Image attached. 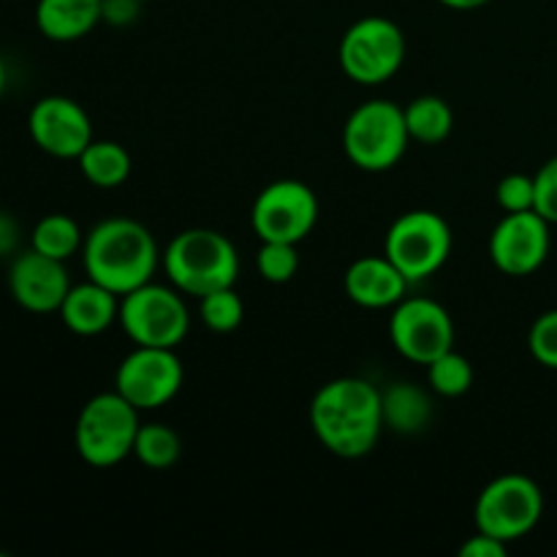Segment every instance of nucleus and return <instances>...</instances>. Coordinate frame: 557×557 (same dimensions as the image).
I'll use <instances>...</instances> for the list:
<instances>
[{"label":"nucleus","instance_id":"nucleus-2","mask_svg":"<svg viewBox=\"0 0 557 557\" xmlns=\"http://www.w3.org/2000/svg\"><path fill=\"white\" fill-rule=\"evenodd\" d=\"M82 261L90 281L125 297L152 281L161 267V250L145 223L134 218H109L87 232Z\"/></svg>","mask_w":557,"mask_h":557},{"label":"nucleus","instance_id":"nucleus-13","mask_svg":"<svg viewBox=\"0 0 557 557\" xmlns=\"http://www.w3.org/2000/svg\"><path fill=\"white\" fill-rule=\"evenodd\" d=\"M490 259L504 275H533L549 256V221L536 210L504 212L490 234Z\"/></svg>","mask_w":557,"mask_h":557},{"label":"nucleus","instance_id":"nucleus-12","mask_svg":"<svg viewBox=\"0 0 557 557\" xmlns=\"http://www.w3.org/2000/svg\"><path fill=\"white\" fill-rule=\"evenodd\" d=\"M389 337L400 357L428 368L433 359L455 348V321L435 299L406 297L392 308Z\"/></svg>","mask_w":557,"mask_h":557},{"label":"nucleus","instance_id":"nucleus-35","mask_svg":"<svg viewBox=\"0 0 557 557\" xmlns=\"http://www.w3.org/2000/svg\"><path fill=\"white\" fill-rule=\"evenodd\" d=\"M139 3H147V0H139Z\"/></svg>","mask_w":557,"mask_h":557},{"label":"nucleus","instance_id":"nucleus-7","mask_svg":"<svg viewBox=\"0 0 557 557\" xmlns=\"http://www.w3.org/2000/svg\"><path fill=\"white\" fill-rule=\"evenodd\" d=\"M451 228L438 212L408 210L389 226L384 239V256L406 275V281L422 283L433 277L451 256Z\"/></svg>","mask_w":557,"mask_h":557},{"label":"nucleus","instance_id":"nucleus-4","mask_svg":"<svg viewBox=\"0 0 557 557\" xmlns=\"http://www.w3.org/2000/svg\"><path fill=\"white\" fill-rule=\"evenodd\" d=\"M139 408L131 406L117 389L101 392L82 406L74 428L76 455L92 468L120 466L134 455L139 433Z\"/></svg>","mask_w":557,"mask_h":557},{"label":"nucleus","instance_id":"nucleus-17","mask_svg":"<svg viewBox=\"0 0 557 557\" xmlns=\"http://www.w3.org/2000/svg\"><path fill=\"white\" fill-rule=\"evenodd\" d=\"M58 313L74 335L96 337L120 319V297L87 277V283L71 286L69 297L63 299Z\"/></svg>","mask_w":557,"mask_h":557},{"label":"nucleus","instance_id":"nucleus-10","mask_svg":"<svg viewBox=\"0 0 557 557\" xmlns=\"http://www.w3.org/2000/svg\"><path fill=\"white\" fill-rule=\"evenodd\" d=\"M319 223V199L302 180H275L256 196L250 226L261 243L299 245Z\"/></svg>","mask_w":557,"mask_h":557},{"label":"nucleus","instance_id":"nucleus-9","mask_svg":"<svg viewBox=\"0 0 557 557\" xmlns=\"http://www.w3.org/2000/svg\"><path fill=\"white\" fill-rule=\"evenodd\" d=\"M544 515V493L522 473H504L493 479L476 498L473 522L476 531L511 544L528 536Z\"/></svg>","mask_w":557,"mask_h":557},{"label":"nucleus","instance_id":"nucleus-31","mask_svg":"<svg viewBox=\"0 0 557 557\" xmlns=\"http://www.w3.org/2000/svg\"><path fill=\"white\" fill-rule=\"evenodd\" d=\"M506 553H509V544L482 531H476V536H471L460 547L462 557H506Z\"/></svg>","mask_w":557,"mask_h":557},{"label":"nucleus","instance_id":"nucleus-23","mask_svg":"<svg viewBox=\"0 0 557 557\" xmlns=\"http://www.w3.org/2000/svg\"><path fill=\"white\" fill-rule=\"evenodd\" d=\"M180 451H183L180 435L172 428H166V424H141L139 433H136L134 457L141 466L150 468V471H166V468H172L180 460Z\"/></svg>","mask_w":557,"mask_h":557},{"label":"nucleus","instance_id":"nucleus-6","mask_svg":"<svg viewBox=\"0 0 557 557\" xmlns=\"http://www.w3.org/2000/svg\"><path fill=\"white\" fill-rule=\"evenodd\" d=\"M117 324L134 346L177 348L190 330V310L183 292L150 281L120 297Z\"/></svg>","mask_w":557,"mask_h":557},{"label":"nucleus","instance_id":"nucleus-15","mask_svg":"<svg viewBox=\"0 0 557 557\" xmlns=\"http://www.w3.org/2000/svg\"><path fill=\"white\" fill-rule=\"evenodd\" d=\"M9 292L20 308L30 313H58L71 292V277L65 261L25 250L11 259Z\"/></svg>","mask_w":557,"mask_h":557},{"label":"nucleus","instance_id":"nucleus-30","mask_svg":"<svg viewBox=\"0 0 557 557\" xmlns=\"http://www.w3.org/2000/svg\"><path fill=\"white\" fill-rule=\"evenodd\" d=\"M139 0H101V22L112 27H128L141 14Z\"/></svg>","mask_w":557,"mask_h":557},{"label":"nucleus","instance_id":"nucleus-27","mask_svg":"<svg viewBox=\"0 0 557 557\" xmlns=\"http://www.w3.org/2000/svg\"><path fill=\"white\" fill-rule=\"evenodd\" d=\"M495 201L504 212L536 210V177L531 174H506L495 188Z\"/></svg>","mask_w":557,"mask_h":557},{"label":"nucleus","instance_id":"nucleus-14","mask_svg":"<svg viewBox=\"0 0 557 557\" xmlns=\"http://www.w3.org/2000/svg\"><path fill=\"white\" fill-rule=\"evenodd\" d=\"M27 131L38 150L52 158H79L92 141L90 114L69 96H44L33 103Z\"/></svg>","mask_w":557,"mask_h":557},{"label":"nucleus","instance_id":"nucleus-18","mask_svg":"<svg viewBox=\"0 0 557 557\" xmlns=\"http://www.w3.org/2000/svg\"><path fill=\"white\" fill-rule=\"evenodd\" d=\"M101 22V0H38L36 25L44 38L71 44Z\"/></svg>","mask_w":557,"mask_h":557},{"label":"nucleus","instance_id":"nucleus-29","mask_svg":"<svg viewBox=\"0 0 557 557\" xmlns=\"http://www.w3.org/2000/svg\"><path fill=\"white\" fill-rule=\"evenodd\" d=\"M533 177H536V212L544 221L557 223V156L549 158Z\"/></svg>","mask_w":557,"mask_h":557},{"label":"nucleus","instance_id":"nucleus-1","mask_svg":"<svg viewBox=\"0 0 557 557\" xmlns=\"http://www.w3.org/2000/svg\"><path fill=\"white\" fill-rule=\"evenodd\" d=\"M310 428L321 446L343 460L370 455L384 430L381 389L354 375L330 381L310 403Z\"/></svg>","mask_w":557,"mask_h":557},{"label":"nucleus","instance_id":"nucleus-21","mask_svg":"<svg viewBox=\"0 0 557 557\" xmlns=\"http://www.w3.org/2000/svg\"><path fill=\"white\" fill-rule=\"evenodd\" d=\"M403 114H406L408 136L419 145H441L455 131V112L441 96L413 98L408 107H403Z\"/></svg>","mask_w":557,"mask_h":557},{"label":"nucleus","instance_id":"nucleus-34","mask_svg":"<svg viewBox=\"0 0 557 557\" xmlns=\"http://www.w3.org/2000/svg\"><path fill=\"white\" fill-rule=\"evenodd\" d=\"M5 79H9V74H5V63H3V58H0V96H3V90H5Z\"/></svg>","mask_w":557,"mask_h":557},{"label":"nucleus","instance_id":"nucleus-3","mask_svg":"<svg viewBox=\"0 0 557 557\" xmlns=\"http://www.w3.org/2000/svg\"><path fill=\"white\" fill-rule=\"evenodd\" d=\"M169 281L185 297H207L239 277V256L232 239L215 228H185L161 253Z\"/></svg>","mask_w":557,"mask_h":557},{"label":"nucleus","instance_id":"nucleus-22","mask_svg":"<svg viewBox=\"0 0 557 557\" xmlns=\"http://www.w3.org/2000/svg\"><path fill=\"white\" fill-rule=\"evenodd\" d=\"M82 245H85V234H82L79 223H76L71 215H63V212L44 215L41 221L33 226L30 248L44 256L69 261L71 256L79 253Z\"/></svg>","mask_w":557,"mask_h":557},{"label":"nucleus","instance_id":"nucleus-5","mask_svg":"<svg viewBox=\"0 0 557 557\" xmlns=\"http://www.w3.org/2000/svg\"><path fill=\"white\" fill-rule=\"evenodd\" d=\"M411 136L403 107L386 98L364 101L354 109L343 128V150L348 161L362 172H389L406 156Z\"/></svg>","mask_w":557,"mask_h":557},{"label":"nucleus","instance_id":"nucleus-32","mask_svg":"<svg viewBox=\"0 0 557 557\" xmlns=\"http://www.w3.org/2000/svg\"><path fill=\"white\" fill-rule=\"evenodd\" d=\"M20 248V223L14 215L0 210V259L16 253Z\"/></svg>","mask_w":557,"mask_h":557},{"label":"nucleus","instance_id":"nucleus-20","mask_svg":"<svg viewBox=\"0 0 557 557\" xmlns=\"http://www.w3.org/2000/svg\"><path fill=\"white\" fill-rule=\"evenodd\" d=\"M76 161H79V172L85 174L87 183L103 190L120 188L134 169L131 152L120 141L109 139H92Z\"/></svg>","mask_w":557,"mask_h":557},{"label":"nucleus","instance_id":"nucleus-28","mask_svg":"<svg viewBox=\"0 0 557 557\" xmlns=\"http://www.w3.org/2000/svg\"><path fill=\"white\" fill-rule=\"evenodd\" d=\"M528 348L539 364L557 370V310H547L533 321Z\"/></svg>","mask_w":557,"mask_h":557},{"label":"nucleus","instance_id":"nucleus-11","mask_svg":"<svg viewBox=\"0 0 557 557\" xmlns=\"http://www.w3.org/2000/svg\"><path fill=\"white\" fill-rule=\"evenodd\" d=\"M183 381L185 370L174 348L134 346V351L117 364L114 389L139 411H156L180 395Z\"/></svg>","mask_w":557,"mask_h":557},{"label":"nucleus","instance_id":"nucleus-19","mask_svg":"<svg viewBox=\"0 0 557 557\" xmlns=\"http://www.w3.org/2000/svg\"><path fill=\"white\" fill-rule=\"evenodd\" d=\"M381 411L384 428L400 435H417L433 422V397L408 381H395L389 389L381 392Z\"/></svg>","mask_w":557,"mask_h":557},{"label":"nucleus","instance_id":"nucleus-24","mask_svg":"<svg viewBox=\"0 0 557 557\" xmlns=\"http://www.w3.org/2000/svg\"><path fill=\"white\" fill-rule=\"evenodd\" d=\"M428 384L441 397H462L473 386V364L460 351L449 348L428 364Z\"/></svg>","mask_w":557,"mask_h":557},{"label":"nucleus","instance_id":"nucleus-8","mask_svg":"<svg viewBox=\"0 0 557 557\" xmlns=\"http://www.w3.org/2000/svg\"><path fill=\"white\" fill-rule=\"evenodd\" d=\"M337 60L343 74L357 85H384L406 60V36L386 16H364L343 33Z\"/></svg>","mask_w":557,"mask_h":557},{"label":"nucleus","instance_id":"nucleus-33","mask_svg":"<svg viewBox=\"0 0 557 557\" xmlns=\"http://www.w3.org/2000/svg\"><path fill=\"white\" fill-rule=\"evenodd\" d=\"M446 9H455V11H473V9H482L487 5L490 0H441Z\"/></svg>","mask_w":557,"mask_h":557},{"label":"nucleus","instance_id":"nucleus-16","mask_svg":"<svg viewBox=\"0 0 557 557\" xmlns=\"http://www.w3.org/2000/svg\"><path fill=\"white\" fill-rule=\"evenodd\" d=\"M343 286L348 299L359 308L386 310L406 299L411 283L386 256H362L346 270Z\"/></svg>","mask_w":557,"mask_h":557},{"label":"nucleus","instance_id":"nucleus-25","mask_svg":"<svg viewBox=\"0 0 557 557\" xmlns=\"http://www.w3.org/2000/svg\"><path fill=\"white\" fill-rule=\"evenodd\" d=\"M199 319L207 330L218 332V335L234 332L245 319L243 297L234 292V286L218 288V292L199 299Z\"/></svg>","mask_w":557,"mask_h":557},{"label":"nucleus","instance_id":"nucleus-26","mask_svg":"<svg viewBox=\"0 0 557 557\" xmlns=\"http://www.w3.org/2000/svg\"><path fill=\"white\" fill-rule=\"evenodd\" d=\"M299 250L292 243H261V250L256 253V267H259V275L267 283H281L294 281V275L299 272Z\"/></svg>","mask_w":557,"mask_h":557}]
</instances>
